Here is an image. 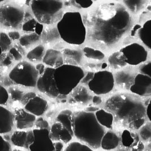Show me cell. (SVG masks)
<instances>
[{"label": "cell", "mask_w": 151, "mask_h": 151, "mask_svg": "<svg viewBox=\"0 0 151 151\" xmlns=\"http://www.w3.org/2000/svg\"><path fill=\"white\" fill-rule=\"evenodd\" d=\"M90 41L111 49L129 35L134 24L132 15L121 4L109 2L94 8L85 18Z\"/></svg>", "instance_id": "obj_1"}, {"label": "cell", "mask_w": 151, "mask_h": 151, "mask_svg": "<svg viewBox=\"0 0 151 151\" xmlns=\"http://www.w3.org/2000/svg\"><path fill=\"white\" fill-rule=\"evenodd\" d=\"M106 106L132 130H140L146 123V105L132 93H117L107 100Z\"/></svg>", "instance_id": "obj_2"}, {"label": "cell", "mask_w": 151, "mask_h": 151, "mask_svg": "<svg viewBox=\"0 0 151 151\" xmlns=\"http://www.w3.org/2000/svg\"><path fill=\"white\" fill-rule=\"evenodd\" d=\"M73 129L74 136L81 142L93 150L101 147V142L106 132L98 122L95 113L85 111L74 113Z\"/></svg>", "instance_id": "obj_3"}, {"label": "cell", "mask_w": 151, "mask_h": 151, "mask_svg": "<svg viewBox=\"0 0 151 151\" xmlns=\"http://www.w3.org/2000/svg\"><path fill=\"white\" fill-rule=\"evenodd\" d=\"M57 27L61 38L66 42L79 45L86 41L87 28L79 12H66L57 23Z\"/></svg>", "instance_id": "obj_4"}, {"label": "cell", "mask_w": 151, "mask_h": 151, "mask_svg": "<svg viewBox=\"0 0 151 151\" xmlns=\"http://www.w3.org/2000/svg\"><path fill=\"white\" fill-rule=\"evenodd\" d=\"M84 76L83 70L77 66L64 64L55 69L54 76L60 94L68 95L72 92Z\"/></svg>", "instance_id": "obj_5"}, {"label": "cell", "mask_w": 151, "mask_h": 151, "mask_svg": "<svg viewBox=\"0 0 151 151\" xmlns=\"http://www.w3.org/2000/svg\"><path fill=\"white\" fill-rule=\"evenodd\" d=\"M61 1H31V7L36 20L42 24L52 26L62 18Z\"/></svg>", "instance_id": "obj_6"}, {"label": "cell", "mask_w": 151, "mask_h": 151, "mask_svg": "<svg viewBox=\"0 0 151 151\" xmlns=\"http://www.w3.org/2000/svg\"><path fill=\"white\" fill-rule=\"evenodd\" d=\"M39 76V72L33 65L27 61H22L12 70L9 77L17 84L35 87L37 86Z\"/></svg>", "instance_id": "obj_7"}, {"label": "cell", "mask_w": 151, "mask_h": 151, "mask_svg": "<svg viewBox=\"0 0 151 151\" xmlns=\"http://www.w3.org/2000/svg\"><path fill=\"white\" fill-rule=\"evenodd\" d=\"M25 12L20 7L12 5H1L0 22L1 27L6 29H18L22 28Z\"/></svg>", "instance_id": "obj_8"}, {"label": "cell", "mask_w": 151, "mask_h": 151, "mask_svg": "<svg viewBox=\"0 0 151 151\" xmlns=\"http://www.w3.org/2000/svg\"><path fill=\"white\" fill-rule=\"evenodd\" d=\"M120 50L124 53L127 63L130 66L138 67L148 61L149 50L142 43L132 42Z\"/></svg>", "instance_id": "obj_9"}, {"label": "cell", "mask_w": 151, "mask_h": 151, "mask_svg": "<svg viewBox=\"0 0 151 151\" xmlns=\"http://www.w3.org/2000/svg\"><path fill=\"white\" fill-rule=\"evenodd\" d=\"M114 76L111 72L102 70L95 73L93 79L88 86L91 91L96 95H105L110 92L114 87Z\"/></svg>", "instance_id": "obj_10"}, {"label": "cell", "mask_w": 151, "mask_h": 151, "mask_svg": "<svg viewBox=\"0 0 151 151\" xmlns=\"http://www.w3.org/2000/svg\"><path fill=\"white\" fill-rule=\"evenodd\" d=\"M55 70L49 67L47 68L44 74L39 76L36 86L41 92L52 98H55L60 95L55 79Z\"/></svg>", "instance_id": "obj_11"}, {"label": "cell", "mask_w": 151, "mask_h": 151, "mask_svg": "<svg viewBox=\"0 0 151 151\" xmlns=\"http://www.w3.org/2000/svg\"><path fill=\"white\" fill-rule=\"evenodd\" d=\"M139 73L137 67H127L117 71L114 76L115 84L118 88L124 91H130L134 84L136 76Z\"/></svg>", "instance_id": "obj_12"}, {"label": "cell", "mask_w": 151, "mask_h": 151, "mask_svg": "<svg viewBox=\"0 0 151 151\" xmlns=\"http://www.w3.org/2000/svg\"><path fill=\"white\" fill-rule=\"evenodd\" d=\"M35 141L29 150L30 151H53L55 150L54 142L49 137L50 131L48 129L33 130Z\"/></svg>", "instance_id": "obj_13"}, {"label": "cell", "mask_w": 151, "mask_h": 151, "mask_svg": "<svg viewBox=\"0 0 151 151\" xmlns=\"http://www.w3.org/2000/svg\"><path fill=\"white\" fill-rule=\"evenodd\" d=\"M131 93L142 99L151 97V78L148 76L138 73L134 84L130 90Z\"/></svg>", "instance_id": "obj_14"}, {"label": "cell", "mask_w": 151, "mask_h": 151, "mask_svg": "<svg viewBox=\"0 0 151 151\" xmlns=\"http://www.w3.org/2000/svg\"><path fill=\"white\" fill-rule=\"evenodd\" d=\"M15 120L17 128L19 130H25L32 128L35 124L36 116L22 108H17L14 110Z\"/></svg>", "instance_id": "obj_15"}, {"label": "cell", "mask_w": 151, "mask_h": 151, "mask_svg": "<svg viewBox=\"0 0 151 151\" xmlns=\"http://www.w3.org/2000/svg\"><path fill=\"white\" fill-rule=\"evenodd\" d=\"M49 137L53 142H60L68 144L72 140L74 135L63 124L56 122L51 127Z\"/></svg>", "instance_id": "obj_16"}, {"label": "cell", "mask_w": 151, "mask_h": 151, "mask_svg": "<svg viewBox=\"0 0 151 151\" xmlns=\"http://www.w3.org/2000/svg\"><path fill=\"white\" fill-rule=\"evenodd\" d=\"M48 106V103L45 99L36 96L24 106V109L36 117H39L45 113Z\"/></svg>", "instance_id": "obj_17"}, {"label": "cell", "mask_w": 151, "mask_h": 151, "mask_svg": "<svg viewBox=\"0 0 151 151\" xmlns=\"http://www.w3.org/2000/svg\"><path fill=\"white\" fill-rule=\"evenodd\" d=\"M15 115L6 108L0 107V134H5L12 130L15 121Z\"/></svg>", "instance_id": "obj_18"}, {"label": "cell", "mask_w": 151, "mask_h": 151, "mask_svg": "<svg viewBox=\"0 0 151 151\" xmlns=\"http://www.w3.org/2000/svg\"><path fill=\"white\" fill-rule=\"evenodd\" d=\"M42 62L49 68L57 69L64 65L62 53L55 49H48L46 51Z\"/></svg>", "instance_id": "obj_19"}, {"label": "cell", "mask_w": 151, "mask_h": 151, "mask_svg": "<svg viewBox=\"0 0 151 151\" xmlns=\"http://www.w3.org/2000/svg\"><path fill=\"white\" fill-rule=\"evenodd\" d=\"M108 65L114 70H121L127 68L128 64L124 53L119 50L113 52L108 58Z\"/></svg>", "instance_id": "obj_20"}, {"label": "cell", "mask_w": 151, "mask_h": 151, "mask_svg": "<svg viewBox=\"0 0 151 151\" xmlns=\"http://www.w3.org/2000/svg\"><path fill=\"white\" fill-rule=\"evenodd\" d=\"M62 53L63 61L66 65L78 66L82 61V53L78 50L68 48L65 49Z\"/></svg>", "instance_id": "obj_21"}, {"label": "cell", "mask_w": 151, "mask_h": 151, "mask_svg": "<svg viewBox=\"0 0 151 151\" xmlns=\"http://www.w3.org/2000/svg\"><path fill=\"white\" fill-rule=\"evenodd\" d=\"M60 38L61 36L57 27L50 26L44 28L41 35V40L44 44L52 45L60 41Z\"/></svg>", "instance_id": "obj_22"}, {"label": "cell", "mask_w": 151, "mask_h": 151, "mask_svg": "<svg viewBox=\"0 0 151 151\" xmlns=\"http://www.w3.org/2000/svg\"><path fill=\"white\" fill-rule=\"evenodd\" d=\"M120 139L113 131H108L104 135L101 142V147L106 151L116 149L119 146Z\"/></svg>", "instance_id": "obj_23"}, {"label": "cell", "mask_w": 151, "mask_h": 151, "mask_svg": "<svg viewBox=\"0 0 151 151\" xmlns=\"http://www.w3.org/2000/svg\"><path fill=\"white\" fill-rule=\"evenodd\" d=\"M149 1L143 0H125L122 2L124 6L132 15H139L143 10Z\"/></svg>", "instance_id": "obj_24"}, {"label": "cell", "mask_w": 151, "mask_h": 151, "mask_svg": "<svg viewBox=\"0 0 151 151\" xmlns=\"http://www.w3.org/2000/svg\"><path fill=\"white\" fill-rule=\"evenodd\" d=\"M95 114L98 122L103 127L109 129L113 128L114 116L111 113L104 109H100Z\"/></svg>", "instance_id": "obj_25"}, {"label": "cell", "mask_w": 151, "mask_h": 151, "mask_svg": "<svg viewBox=\"0 0 151 151\" xmlns=\"http://www.w3.org/2000/svg\"><path fill=\"white\" fill-rule=\"evenodd\" d=\"M122 144L124 147L130 149L140 141V137L136 132L124 130L121 135Z\"/></svg>", "instance_id": "obj_26"}, {"label": "cell", "mask_w": 151, "mask_h": 151, "mask_svg": "<svg viewBox=\"0 0 151 151\" xmlns=\"http://www.w3.org/2000/svg\"><path fill=\"white\" fill-rule=\"evenodd\" d=\"M139 39L142 44L151 51V20L147 21L142 25L139 32Z\"/></svg>", "instance_id": "obj_27"}, {"label": "cell", "mask_w": 151, "mask_h": 151, "mask_svg": "<svg viewBox=\"0 0 151 151\" xmlns=\"http://www.w3.org/2000/svg\"><path fill=\"white\" fill-rule=\"evenodd\" d=\"M44 25L39 22L34 18H32L27 21L24 22L22 26V29L25 32L36 33L40 36L43 32Z\"/></svg>", "instance_id": "obj_28"}, {"label": "cell", "mask_w": 151, "mask_h": 151, "mask_svg": "<svg viewBox=\"0 0 151 151\" xmlns=\"http://www.w3.org/2000/svg\"><path fill=\"white\" fill-rule=\"evenodd\" d=\"M72 97L76 102L81 104L87 103L92 99V96L83 86L78 87L74 89L72 92Z\"/></svg>", "instance_id": "obj_29"}, {"label": "cell", "mask_w": 151, "mask_h": 151, "mask_svg": "<svg viewBox=\"0 0 151 151\" xmlns=\"http://www.w3.org/2000/svg\"><path fill=\"white\" fill-rule=\"evenodd\" d=\"M73 113L71 111L63 110L57 117V122L63 124L74 136L73 129Z\"/></svg>", "instance_id": "obj_30"}, {"label": "cell", "mask_w": 151, "mask_h": 151, "mask_svg": "<svg viewBox=\"0 0 151 151\" xmlns=\"http://www.w3.org/2000/svg\"><path fill=\"white\" fill-rule=\"evenodd\" d=\"M41 40L40 36L36 33H31L22 36L19 43L23 48L29 49L38 44Z\"/></svg>", "instance_id": "obj_31"}, {"label": "cell", "mask_w": 151, "mask_h": 151, "mask_svg": "<svg viewBox=\"0 0 151 151\" xmlns=\"http://www.w3.org/2000/svg\"><path fill=\"white\" fill-rule=\"evenodd\" d=\"M45 47L42 45H39L31 50L27 54V58L31 62L36 63L43 60L45 55Z\"/></svg>", "instance_id": "obj_32"}, {"label": "cell", "mask_w": 151, "mask_h": 151, "mask_svg": "<svg viewBox=\"0 0 151 151\" xmlns=\"http://www.w3.org/2000/svg\"><path fill=\"white\" fill-rule=\"evenodd\" d=\"M27 131H16L12 134L10 140L14 145L18 147H25Z\"/></svg>", "instance_id": "obj_33"}, {"label": "cell", "mask_w": 151, "mask_h": 151, "mask_svg": "<svg viewBox=\"0 0 151 151\" xmlns=\"http://www.w3.org/2000/svg\"><path fill=\"white\" fill-rule=\"evenodd\" d=\"M84 55L87 58L96 61L103 60L105 58V55L101 51L89 47H85L83 49Z\"/></svg>", "instance_id": "obj_34"}, {"label": "cell", "mask_w": 151, "mask_h": 151, "mask_svg": "<svg viewBox=\"0 0 151 151\" xmlns=\"http://www.w3.org/2000/svg\"><path fill=\"white\" fill-rule=\"evenodd\" d=\"M139 137L143 143L151 142V122H146L139 130Z\"/></svg>", "instance_id": "obj_35"}, {"label": "cell", "mask_w": 151, "mask_h": 151, "mask_svg": "<svg viewBox=\"0 0 151 151\" xmlns=\"http://www.w3.org/2000/svg\"><path fill=\"white\" fill-rule=\"evenodd\" d=\"M137 23L143 25L147 21L151 20V1L148 2L144 10L139 14Z\"/></svg>", "instance_id": "obj_36"}, {"label": "cell", "mask_w": 151, "mask_h": 151, "mask_svg": "<svg viewBox=\"0 0 151 151\" xmlns=\"http://www.w3.org/2000/svg\"><path fill=\"white\" fill-rule=\"evenodd\" d=\"M63 151H93V149L86 144H82L78 142H71L68 144Z\"/></svg>", "instance_id": "obj_37"}, {"label": "cell", "mask_w": 151, "mask_h": 151, "mask_svg": "<svg viewBox=\"0 0 151 151\" xmlns=\"http://www.w3.org/2000/svg\"><path fill=\"white\" fill-rule=\"evenodd\" d=\"M12 44V40L6 34L1 32L0 34V45L1 49V53H5L11 49Z\"/></svg>", "instance_id": "obj_38"}, {"label": "cell", "mask_w": 151, "mask_h": 151, "mask_svg": "<svg viewBox=\"0 0 151 151\" xmlns=\"http://www.w3.org/2000/svg\"><path fill=\"white\" fill-rule=\"evenodd\" d=\"M8 92L12 100L14 101H21L23 96L24 95L22 90L15 87H10Z\"/></svg>", "instance_id": "obj_39"}, {"label": "cell", "mask_w": 151, "mask_h": 151, "mask_svg": "<svg viewBox=\"0 0 151 151\" xmlns=\"http://www.w3.org/2000/svg\"><path fill=\"white\" fill-rule=\"evenodd\" d=\"M14 61V59L9 53H1V68H8L11 66Z\"/></svg>", "instance_id": "obj_40"}, {"label": "cell", "mask_w": 151, "mask_h": 151, "mask_svg": "<svg viewBox=\"0 0 151 151\" xmlns=\"http://www.w3.org/2000/svg\"><path fill=\"white\" fill-rule=\"evenodd\" d=\"M137 68L139 73L148 76L151 78V60H148Z\"/></svg>", "instance_id": "obj_41"}, {"label": "cell", "mask_w": 151, "mask_h": 151, "mask_svg": "<svg viewBox=\"0 0 151 151\" xmlns=\"http://www.w3.org/2000/svg\"><path fill=\"white\" fill-rule=\"evenodd\" d=\"M142 27V25L139 24V23H137L133 25L131 29L129 32V37L131 39H139V32Z\"/></svg>", "instance_id": "obj_42"}, {"label": "cell", "mask_w": 151, "mask_h": 151, "mask_svg": "<svg viewBox=\"0 0 151 151\" xmlns=\"http://www.w3.org/2000/svg\"><path fill=\"white\" fill-rule=\"evenodd\" d=\"M9 94L7 90L3 86H0V104L1 105H5L7 104L9 100Z\"/></svg>", "instance_id": "obj_43"}, {"label": "cell", "mask_w": 151, "mask_h": 151, "mask_svg": "<svg viewBox=\"0 0 151 151\" xmlns=\"http://www.w3.org/2000/svg\"><path fill=\"white\" fill-rule=\"evenodd\" d=\"M35 126L36 127V129H39V130H44V129H48L49 127V124L48 122L45 120L43 118L39 117L37 119H36Z\"/></svg>", "instance_id": "obj_44"}, {"label": "cell", "mask_w": 151, "mask_h": 151, "mask_svg": "<svg viewBox=\"0 0 151 151\" xmlns=\"http://www.w3.org/2000/svg\"><path fill=\"white\" fill-rule=\"evenodd\" d=\"M35 141V136L33 130L27 131V135L26 137V142L25 144V148L29 149V147L34 144Z\"/></svg>", "instance_id": "obj_45"}, {"label": "cell", "mask_w": 151, "mask_h": 151, "mask_svg": "<svg viewBox=\"0 0 151 151\" xmlns=\"http://www.w3.org/2000/svg\"><path fill=\"white\" fill-rule=\"evenodd\" d=\"M36 96V94L35 92H28L27 93L24 94V96H23V97L21 100V103L25 106L29 102L30 100L33 99Z\"/></svg>", "instance_id": "obj_46"}, {"label": "cell", "mask_w": 151, "mask_h": 151, "mask_svg": "<svg viewBox=\"0 0 151 151\" xmlns=\"http://www.w3.org/2000/svg\"><path fill=\"white\" fill-rule=\"evenodd\" d=\"M9 54L12 55L14 60L17 61H20L23 58L22 55L15 47H13L10 49Z\"/></svg>", "instance_id": "obj_47"}, {"label": "cell", "mask_w": 151, "mask_h": 151, "mask_svg": "<svg viewBox=\"0 0 151 151\" xmlns=\"http://www.w3.org/2000/svg\"><path fill=\"white\" fill-rule=\"evenodd\" d=\"M1 151H13V150H12L11 144L7 140H6L2 136H1Z\"/></svg>", "instance_id": "obj_48"}, {"label": "cell", "mask_w": 151, "mask_h": 151, "mask_svg": "<svg viewBox=\"0 0 151 151\" xmlns=\"http://www.w3.org/2000/svg\"><path fill=\"white\" fill-rule=\"evenodd\" d=\"M76 4L79 5L80 6L84 9H87L91 7L92 5L93 2L91 0H86V1H76Z\"/></svg>", "instance_id": "obj_49"}, {"label": "cell", "mask_w": 151, "mask_h": 151, "mask_svg": "<svg viewBox=\"0 0 151 151\" xmlns=\"http://www.w3.org/2000/svg\"><path fill=\"white\" fill-rule=\"evenodd\" d=\"M95 73L93 72H88L86 76H84L81 81V83L83 84H88L93 79Z\"/></svg>", "instance_id": "obj_50"}, {"label": "cell", "mask_w": 151, "mask_h": 151, "mask_svg": "<svg viewBox=\"0 0 151 151\" xmlns=\"http://www.w3.org/2000/svg\"><path fill=\"white\" fill-rule=\"evenodd\" d=\"M8 36L12 41H17L18 40H19L21 37L19 32L17 31H13L9 32V33L8 34Z\"/></svg>", "instance_id": "obj_51"}, {"label": "cell", "mask_w": 151, "mask_h": 151, "mask_svg": "<svg viewBox=\"0 0 151 151\" xmlns=\"http://www.w3.org/2000/svg\"><path fill=\"white\" fill-rule=\"evenodd\" d=\"M144 144L142 141H140L137 145L130 148V151H144Z\"/></svg>", "instance_id": "obj_52"}, {"label": "cell", "mask_w": 151, "mask_h": 151, "mask_svg": "<svg viewBox=\"0 0 151 151\" xmlns=\"http://www.w3.org/2000/svg\"><path fill=\"white\" fill-rule=\"evenodd\" d=\"M102 64L100 65L99 63H87L86 64V68L87 69L90 70H96V69H100V68H101Z\"/></svg>", "instance_id": "obj_53"}, {"label": "cell", "mask_w": 151, "mask_h": 151, "mask_svg": "<svg viewBox=\"0 0 151 151\" xmlns=\"http://www.w3.org/2000/svg\"><path fill=\"white\" fill-rule=\"evenodd\" d=\"M146 113L148 119L151 122V97L149 99V101L146 106Z\"/></svg>", "instance_id": "obj_54"}, {"label": "cell", "mask_w": 151, "mask_h": 151, "mask_svg": "<svg viewBox=\"0 0 151 151\" xmlns=\"http://www.w3.org/2000/svg\"><path fill=\"white\" fill-rule=\"evenodd\" d=\"M14 47L18 50V52L21 53L22 55H24L26 54L25 48H23L20 44L19 42V43H15V45H14Z\"/></svg>", "instance_id": "obj_55"}, {"label": "cell", "mask_w": 151, "mask_h": 151, "mask_svg": "<svg viewBox=\"0 0 151 151\" xmlns=\"http://www.w3.org/2000/svg\"><path fill=\"white\" fill-rule=\"evenodd\" d=\"M35 67H36V70H37V71L39 72L40 76H41V75H42L44 74V73L45 72V69H46L45 68V65L42 63H39Z\"/></svg>", "instance_id": "obj_56"}, {"label": "cell", "mask_w": 151, "mask_h": 151, "mask_svg": "<svg viewBox=\"0 0 151 151\" xmlns=\"http://www.w3.org/2000/svg\"><path fill=\"white\" fill-rule=\"evenodd\" d=\"M55 145V150L53 151H62L63 149V144L60 142H54Z\"/></svg>", "instance_id": "obj_57"}, {"label": "cell", "mask_w": 151, "mask_h": 151, "mask_svg": "<svg viewBox=\"0 0 151 151\" xmlns=\"http://www.w3.org/2000/svg\"><path fill=\"white\" fill-rule=\"evenodd\" d=\"M92 102L95 105H99L102 103V99L100 96H95L92 98Z\"/></svg>", "instance_id": "obj_58"}, {"label": "cell", "mask_w": 151, "mask_h": 151, "mask_svg": "<svg viewBox=\"0 0 151 151\" xmlns=\"http://www.w3.org/2000/svg\"><path fill=\"white\" fill-rule=\"evenodd\" d=\"M100 110L99 108H96V107H88L85 110V111L86 112H88V113H95L96 111H97L98 110Z\"/></svg>", "instance_id": "obj_59"}, {"label": "cell", "mask_w": 151, "mask_h": 151, "mask_svg": "<svg viewBox=\"0 0 151 151\" xmlns=\"http://www.w3.org/2000/svg\"><path fill=\"white\" fill-rule=\"evenodd\" d=\"M13 82L10 79V78H9H9H5V79H4V85L5 86H7V87H10L11 85H12L13 84Z\"/></svg>", "instance_id": "obj_60"}, {"label": "cell", "mask_w": 151, "mask_h": 151, "mask_svg": "<svg viewBox=\"0 0 151 151\" xmlns=\"http://www.w3.org/2000/svg\"><path fill=\"white\" fill-rule=\"evenodd\" d=\"M115 151H130V150L129 148H127L126 147H124V146H122L118 148L117 150Z\"/></svg>", "instance_id": "obj_61"}, {"label": "cell", "mask_w": 151, "mask_h": 151, "mask_svg": "<svg viewBox=\"0 0 151 151\" xmlns=\"http://www.w3.org/2000/svg\"><path fill=\"white\" fill-rule=\"evenodd\" d=\"M13 151H22V150H17V149H15L13 150Z\"/></svg>", "instance_id": "obj_62"}, {"label": "cell", "mask_w": 151, "mask_h": 151, "mask_svg": "<svg viewBox=\"0 0 151 151\" xmlns=\"http://www.w3.org/2000/svg\"></svg>", "instance_id": "obj_63"}]
</instances>
